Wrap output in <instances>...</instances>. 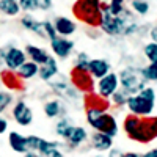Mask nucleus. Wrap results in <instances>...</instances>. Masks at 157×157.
<instances>
[{"label": "nucleus", "mask_w": 157, "mask_h": 157, "mask_svg": "<svg viewBox=\"0 0 157 157\" xmlns=\"http://www.w3.org/2000/svg\"><path fill=\"white\" fill-rule=\"evenodd\" d=\"M127 94L124 93V91H121V90H118L116 93L112 96V101H113V104L115 105H126V102H127Z\"/></svg>", "instance_id": "c85d7f7f"}, {"label": "nucleus", "mask_w": 157, "mask_h": 157, "mask_svg": "<svg viewBox=\"0 0 157 157\" xmlns=\"http://www.w3.org/2000/svg\"><path fill=\"white\" fill-rule=\"evenodd\" d=\"M38 75L41 77L44 82H50L55 75H58V63H57V60L54 57H49V60L43 64V66H39Z\"/></svg>", "instance_id": "4468645a"}, {"label": "nucleus", "mask_w": 157, "mask_h": 157, "mask_svg": "<svg viewBox=\"0 0 157 157\" xmlns=\"http://www.w3.org/2000/svg\"><path fill=\"white\" fill-rule=\"evenodd\" d=\"M44 113L47 118H58L64 113V107L60 99H50L44 104Z\"/></svg>", "instance_id": "aec40b11"}, {"label": "nucleus", "mask_w": 157, "mask_h": 157, "mask_svg": "<svg viewBox=\"0 0 157 157\" xmlns=\"http://www.w3.org/2000/svg\"><path fill=\"white\" fill-rule=\"evenodd\" d=\"M91 146H93L96 151H99V152L110 151L113 148V138H110L105 134L94 132L93 135H91Z\"/></svg>", "instance_id": "dca6fc26"}, {"label": "nucleus", "mask_w": 157, "mask_h": 157, "mask_svg": "<svg viewBox=\"0 0 157 157\" xmlns=\"http://www.w3.org/2000/svg\"><path fill=\"white\" fill-rule=\"evenodd\" d=\"M88 74L94 78H102L110 74V63L104 58H93L88 63Z\"/></svg>", "instance_id": "9b49d317"}, {"label": "nucleus", "mask_w": 157, "mask_h": 157, "mask_svg": "<svg viewBox=\"0 0 157 157\" xmlns=\"http://www.w3.org/2000/svg\"><path fill=\"white\" fill-rule=\"evenodd\" d=\"M141 157H157V148H152V149H149L148 152H145Z\"/></svg>", "instance_id": "c9c22d12"}, {"label": "nucleus", "mask_w": 157, "mask_h": 157, "mask_svg": "<svg viewBox=\"0 0 157 157\" xmlns=\"http://www.w3.org/2000/svg\"><path fill=\"white\" fill-rule=\"evenodd\" d=\"M11 115H13L14 121L19 126L27 127L33 123V110L27 105V102L22 101V99L14 104V107H13V110H11Z\"/></svg>", "instance_id": "0eeeda50"}, {"label": "nucleus", "mask_w": 157, "mask_h": 157, "mask_svg": "<svg viewBox=\"0 0 157 157\" xmlns=\"http://www.w3.org/2000/svg\"><path fill=\"white\" fill-rule=\"evenodd\" d=\"M123 127L130 138L140 143H149L157 138V116L145 120V118L129 115L126 116Z\"/></svg>", "instance_id": "f257e3e1"}, {"label": "nucleus", "mask_w": 157, "mask_h": 157, "mask_svg": "<svg viewBox=\"0 0 157 157\" xmlns=\"http://www.w3.org/2000/svg\"><path fill=\"white\" fill-rule=\"evenodd\" d=\"M141 72L148 82H157V63H149L148 66L141 68Z\"/></svg>", "instance_id": "a878e982"}, {"label": "nucleus", "mask_w": 157, "mask_h": 157, "mask_svg": "<svg viewBox=\"0 0 157 157\" xmlns=\"http://www.w3.org/2000/svg\"><path fill=\"white\" fill-rule=\"evenodd\" d=\"M25 61H27L25 50L14 47V46L5 50V66L10 69V72H16Z\"/></svg>", "instance_id": "6e6552de"}, {"label": "nucleus", "mask_w": 157, "mask_h": 157, "mask_svg": "<svg viewBox=\"0 0 157 157\" xmlns=\"http://www.w3.org/2000/svg\"><path fill=\"white\" fill-rule=\"evenodd\" d=\"M24 157H41L38 152H32V151H29L27 154H24Z\"/></svg>", "instance_id": "58836bf2"}, {"label": "nucleus", "mask_w": 157, "mask_h": 157, "mask_svg": "<svg viewBox=\"0 0 157 157\" xmlns=\"http://www.w3.org/2000/svg\"><path fill=\"white\" fill-rule=\"evenodd\" d=\"M149 36H151V39H152V43H155V44H157V25H154V27L151 29Z\"/></svg>", "instance_id": "f704fd0d"}, {"label": "nucleus", "mask_w": 157, "mask_h": 157, "mask_svg": "<svg viewBox=\"0 0 157 157\" xmlns=\"http://www.w3.org/2000/svg\"><path fill=\"white\" fill-rule=\"evenodd\" d=\"M72 82L77 88H80L82 91H90L93 90V77H91L88 72H75L72 71Z\"/></svg>", "instance_id": "a211bd4d"}, {"label": "nucleus", "mask_w": 157, "mask_h": 157, "mask_svg": "<svg viewBox=\"0 0 157 157\" xmlns=\"http://www.w3.org/2000/svg\"><path fill=\"white\" fill-rule=\"evenodd\" d=\"M107 157H123V152H121L120 149H113V148H112V149L109 151V155H107Z\"/></svg>", "instance_id": "72a5a7b5"}, {"label": "nucleus", "mask_w": 157, "mask_h": 157, "mask_svg": "<svg viewBox=\"0 0 157 157\" xmlns=\"http://www.w3.org/2000/svg\"><path fill=\"white\" fill-rule=\"evenodd\" d=\"M99 0H80V2L74 3V14L77 19H80L86 25L96 27L101 24V16H102V10H101Z\"/></svg>", "instance_id": "39448f33"}, {"label": "nucleus", "mask_w": 157, "mask_h": 157, "mask_svg": "<svg viewBox=\"0 0 157 157\" xmlns=\"http://www.w3.org/2000/svg\"><path fill=\"white\" fill-rule=\"evenodd\" d=\"M123 157H141L138 152H132V151H129V152H124Z\"/></svg>", "instance_id": "4c0bfd02"}, {"label": "nucleus", "mask_w": 157, "mask_h": 157, "mask_svg": "<svg viewBox=\"0 0 157 157\" xmlns=\"http://www.w3.org/2000/svg\"><path fill=\"white\" fill-rule=\"evenodd\" d=\"M54 24V29H55V33L57 36L60 38H68L71 35L75 33V29H77V25L72 19L66 17V16H58L55 17V21L52 22Z\"/></svg>", "instance_id": "9d476101"}, {"label": "nucleus", "mask_w": 157, "mask_h": 157, "mask_svg": "<svg viewBox=\"0 0 157 157\" xmlns=\"http://www.w3.org/2000/svg\"><path fill=\"white\" fill-rule=\"evenodd\" d=\"M41 157H64V155H63V152L60 151V148H52V149H49L47 152H44Z\"/></svg>", "instance_id": "7c9ffc66"}, {"label": "nucleus", "mask_w": 157, "mask_h": 157, "mask_svg": "<svg viewBox=\"0 0 157 157\" xmlns=\"http://www.w3.org/2000/svg\"><path fill=\"white\" fill-rule=\"evenodd\" d=\"M86 121L94 130L109 135L110 138L116 137L118 130H120L118 129V123L115 120V116L107 113L105 109H99V107L90 105L86 109Z\"/></svg>", "instance_id": "f03ea898"}, {"label": "nucleus", "mask_w": 157, "mask_h": 157, "mask_svg": "<svg viewBox=\"0 0 157 157\" xmlns=\"http://www.w3.org/2000/svg\"><path fill=\"white\" fill-rule=\"evenodd\" d=\"M19 6H21V10H24V11H36L38 10V6H39V2L38 0H21L19 2Z\"/></svg>", "instance_id": "cd10ccee"}, {"label": "nucleus", "mask_w": 157, "mask_h": 157, "mask_svg": "<svg viewBox=\"0 0 157 157\" xmlns=\"http://www.w3.org/2000/svg\"><path fill=\"white\" fill-rule=\"evenodd\" d=\"M129 5H130V10L135 11L140 16H146L149 13V10H151V3L145 2V0H132Z\"/></svg>", "instance_id": "5701e85b"}, {"label": "nucleus", "mask_w": 157, "mask_h": 157, "mask_svg": "<svg viewBox=\"0 0 157 157\" xmlns=\"http://www.w3.org/2000/svg\"><path fill=\"white\" fill-rule=\"evenodd\" d=\"M88 63L90 58L85 52H80L75 58V64H74V71L75 72H88Z\"/></svg>", "instance_id": "b1692460"}, {"label": "nucleus", "mask_w": 157, "mask_h": 157, "mask_svg": "<svg viewBox=\"0 0 157 157\" xmlns=\"http://www.w3.org/2000/svg\"><path fill=\"white\" fill-rule=\"evenodd\" d=\"M3 64H5V50L0 49V68H2Z\"/></svg>", "instance_id": "e433bc0d"}, {"label": "nucleus", "mask_w": 157, "mask_h": 157, "mask_svg": "<svg viewBox=\"0 0 157 157\" xmlns=\"http://www.w3.org/2000/svg\"><path fill=\"white\" fill-rule=\"evenodd\" d=\"M8 143H10V148L17 154H27L29 152L27 137L21 135L19 132H10L8 134Z\"/></svg>", "instance_id": "ddd939ff"}, {"label": "nucleus", "mask_w": 157, "mask_h": 157, "mask_svg": "<svg viewBox=\"0 0 157 157\" xmlns=\"http://www.w3.org/2000/svg\"><path fill=\"white\" fill-rule=\"evenodd\" d=\"M118 80H120V85H121V91H124L127 96L138 94L140 91L146 88V83H148V80L141 72V68H137V66H127L121 69L120 75H118Z\"/></svg>", "instance_id": "20e7f679"}, {"label": "nucleus", "mask_w": 157, "mask_h": 157, "mask_svg": "<svg viewBox=\"0 0 157 157\" xmlns=\"http://www.w3.org/2000/svg\"><path fill=\"white\" fill-rule=\"evenodd\" d=\"M154 104H155V91L152 86H146L138 94L129 96L127 102H126V107L129 109L130 115L138 116V118H145L154 112Z\"/></svg>", "instance_id": "7ed1b4c3"}, {"label": "nucleus", "mask_w": 157, "mask_h": 157, "mask_svg": "<svg viewBox=\"0 0 157 157\" xmlns=\"http://www.w3.org/2000/svg\"><path fill=\"white\" fill-rule=\"evenodd\" d=\"M21 24L24 29H27L30 32H33L35 35H38L39 38H46V32H44V21L39 22L36 21L32 14H25L22 19H21Z\"/></svg>", "instance_id": "2eb2a0df"}, {"label": "nucleus", "mask_w": 157, "mask_h": 157, "mask_svg": "<svg viewBox=\"0 0 157 157\" xmlns=\"http://www.w3.org/2000/svg\"><path fill=\"white\" fill-rule=\"evenodd\" d=\"M94 157H104V155H101V154H99V155H94Z\"/></svg>", "instance_id": "ea45409f"}, {"label": "nucleus", "mask_w": 157, "mask_h": 157, "mask_svg": "<svg viewBox=\"0 0 157 157\" xmlns=\"http://www.w3.org/2000/svg\"><path fill=\"white\" fill-rule=\"evenodd\" d=\"M86 138H88L86 129L85 127H80V126H74L71 135L68 137V143H69L72 148H77V146H80L82 143H85Z\"/></svg>", "instance_id": "6ab92c4d"}, {"label": "nucleus", "mask_w": 157, "mask_h": 157, "mask_svg": "<svg viewBox=\"0 0 157 157\" xmlns=\"http://www.w3.org/2000/svg\"><path fill=\"white\" fill-rule=\"evenodd\" d=\"M39 2V6H38V10H44V11H47V10H50L52 8V3L50 0H38Z\"/></svg>", "instance_id": "2f4dec72"}, {"label": "nucleus", "mask_w": 157, "mask_h": 157, "mask_svg": "<svg viewBox=\"0 0 157 157\" xmlns=\"http://www.w3.org/2000/svg\"><path fill=\"white\" fill-rule=\"evenodd\" d=\"M13 102V94L10 91H0V115H2Z\"/></svg>", "instance_id": "bb28decb"}, {"label": "nucleus", "mask_w": 157, "mask_h": 157, "mask_svg": "<svg viewBox=\"0 0 157 157\" xmlns=\"http://www.w3.org/2000/svg\"><path fill=\"white\" fill-rule=\"evenodd\" d=\"M50 49H52V54L57 55L58 58L64 60L71 55V52L74 50V43L68 38H60L57 36L55 39L50 41Z\"/></svg>", "instance_id": "1a4fd4ad"}, {"label": "nucleus", "mask_w": 157, "mask_h": 157, "mask_svg": "<svg viewBox=\"0 0 157 157\" xmlns=\"http://www.w3.org/2000/svg\"><path fill=\"white\" fill-rule=\"evenodd\" d=\"M44 32H46V38H49V41L57 38V33H55V29H54V24L49 22V21H44Z\"/></svg>", "instance_id": "c756f323"}, {"label": "nucleus", "mask_w": 157, "mask_h": 157, "mask_svg": "<svg viewBox=\"0 0 157 157\" xmlns=\"http://www.w3.org/2000/svg\"><path fill=\"white\" fill-rule=\"evenodd\" d=\"M6 130H8V121L5 120V118H2V116H0V135H2V134H5Z\"/></svg>", "instance_id": "473e14b6"}, {"label": "nucleus", "mask_w": 157, "mask_h": 157, "mask_svg": "<svg viewBox=\"0 0 157 157\" xmlns=\"http://www.w3.org/2000/svg\"><path fill=\"white\" fill-rule=\"evenodd\" d=\"M118 86H120L118 74H115V72L107 74L105 77L99 78V82H98V86H96V90H98V98L107 101L109 98H112L116 91H118Z\"/></svg>", "instance_id": "423d86ee"}, {"label": "nucleus", "mask_w": 157, "mask_h": 157, "mask_svg": "<svg viewBox=\"0 0 157 157\" xmlns=\"http://www.w3.org/2000/svg\"><path fill=\"white\" fill-rule=\"evenodd\" d=\"M0 11L5 16H17L21 11L19 2H16V0H0Z\"/></svg>", "instance_id": "412c9836"}, {"label": "nucleus", "mask_w": 157, "mask_h": 157, "mask_svg": "<svg viewBox=\"0 0 157 157\" xmlns=\"http://www.w3.org/2000/svg\"><path fill=\"white\" fill-rule=\"evenodd\" d=\"M25 55H27V58H30V61L38 64V66H43L50 57L46 49L38 47V46H32V44H29L27 47H25Z\"/></svg>", "instance_id": "f8f14e48"}, {"label": "nucleus", "mask_w": 157, "mask_h": 157, "mask_svg": "<svg viewBox=\"0 0 157 157\" xmlns=\"http://www.w3.org/2000/svg\"><path fill=\"white\" fill-rule=\"evenodd\" d=\"M72 129H74V126L69 123L68 118H61V120L57 121L55 132H57L58 137H61V138H64V140H68V137H69L71 132H72Z\"/></svg>", "instance_id": "4be33fe9"}, {"label": "nucleus", "mask_w": 157, "mask_h": 157, "mask_svg": "<svg viewBox=\"0 0 157 157\" xmlns=\"http://www.w3.org/2000/svg\"><path fill=\"white\" fill-rule=\"evenodd\" d=\"M143 54L149 60V63H157V44L155 43H148L143 47Z\"/></svg>", "instance_id": "393cba45"}, {"label": "nucleus", "mask_w": 157, "mask_h": 157, "mask_svg": "<svg viewBox=\"0 0 157 157\" xmlns=\"http://www.w3.org/2000/svg\"><path fill=\"white\" fill-rule=\"evenodd\" d=\"M38 72H39V66H38V64H35L33 61L27 60L16 71V75H17V78H21V80H30V78L38 75Z\"/></svg>", "instance_id": "f3484780"}]
</instances>
